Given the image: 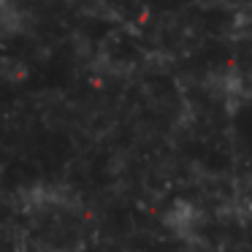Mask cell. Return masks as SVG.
Returning a JSON list of instances; mask_svg holds the SVG:
<instances>
[{
  "mask_svg": "<svg viewBox=\"0 0 252 252\" xmlns=\"http://www.w3.org/2000/svg\"><path fill=\"white\" fill-rule=\"evenodd\" d=\"M165 225H168L171 233L182 236V239H192L195 230H198V225H201V214H198V209L192 206V203L179 201V203H174V206L168 209Z\"/></svg>",
  "mask_w": 252,
  "mask_h": 252,
  "instance_id": "1",
  "label": "cell"
}]
</instances>
